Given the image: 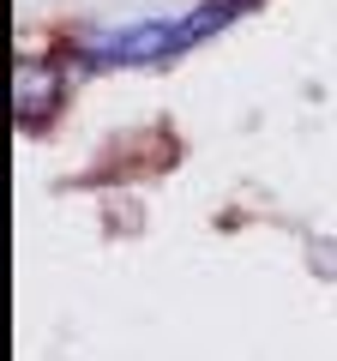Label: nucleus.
<instances>
[{
    "mask_svg": "<svg viewBox=\"0 0 337 361\" xmlns=\"http://www.w3.org/2000/svg\"><path fill=\"white\" fill-rule=\"evenodd\" d=\"M61 103H66L61 61H42V54L18 61V73H13V121H18V127H25V133L49 127V121L61 115Z\"/></svg>",
    "mask_w": 337,
    "mask_h": 361,
    "instance_id": "nucleus-2",
    "label": "nucleus"
},
{
    "mask_svg": "<svg viewBox=\"0 0 337 361\" xmlns=\"http://www.w3.org/2000/svg\"><path fill=\"white\" fill-rule=\"evenodd\" d=\"M247 0H211V6H193L181 18H139V25H115V30H91L78 42V61L85 66H157L187 54L193 42L217 37Z\"/></svg>",
    "mask_w": 337,
    "mask_h": 361,
    "instance_id": "nucleus-1",
    "label": "nucleus"
}]
</instances>
